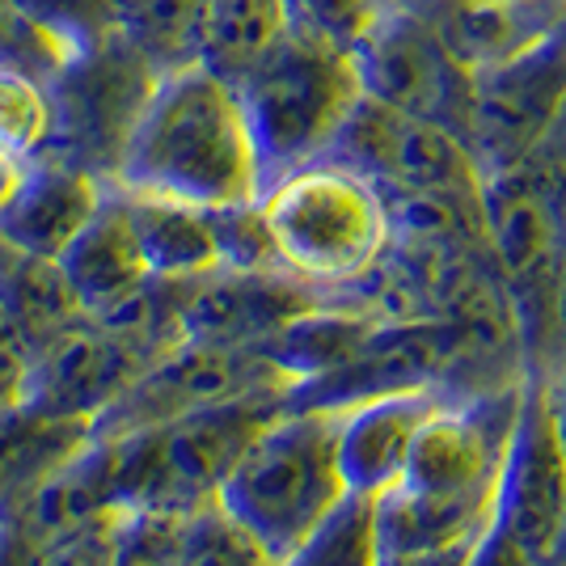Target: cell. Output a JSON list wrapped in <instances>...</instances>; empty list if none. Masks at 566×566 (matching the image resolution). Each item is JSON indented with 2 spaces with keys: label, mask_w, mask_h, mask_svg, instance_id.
Listing matches in <instances>:
<instances>
[{
  "label": "cell",
  "mask_w": 566,
  "mask_h": 566,
  "mask_svg": "<svg viewBox=\"0 0 566 566\" xmlns=\"http://www.w3.org/2000/svg\"><path fill=\"white\" fill-rule=\"evenodd\" d=\"M111 187L190 208L259 203V153L233 85L203 64L161 72L132 123Z\"/></svg>",
  "instance_id": "obj_1"
},
{
  "label": "cell",
  "mask_w": 566,
  "mask_h": 566,
  "mask_svg": "<svg viewBox=\"0 0 566 566\" xmlns=\"http://www.w3.org/2000/svg\"><path fill=\"white\" fill-rule=\"evenodd\" d=\"M520 389L473 406H436L427 415L398 486L377 495L380 554L444 549L478 542L495 520L503 449L516 423Z\"/></svg>",
  "instance_id": "obj_2"
},
{
  "label": "cell",
  "mask_w": 566,
  "mask_h": 566,
  "mask_svg": "<svg viewBox=\"0 0 566 566\" xmlns=\"http://www.w3.org/2000/svg\"><path fill=\"white\" fill-rule=\"evenodd\" d=\"M233 90L259 153L262 190L292 169L322 161L359 102L352 48L305 25H283L280 39L237 76Z\"/></svg>",
  "instance_id": "obj_3"
},
{
  "label": "cell",
  "mask_w": 566,
  "mask_h": 566,
  "mask_svg": "<svg viewBox=\"0 0 566 566\" xmlns=\"http://www.w3.org/2000/svg\"><path fill=\"white\" fill-rule=\"evenodd\" d=\"M338 410H287L241 449L216 503L283 563L347 495L338 470Z\"/></svg>",
  "instance_id": "obj_4"
},
{
  "label": "cell",
  "mask_w": 566,
  "mask_h": 566,
  "mask_svg": "<svg viewBox=\"0 0 566 566\" xmlns=\"http://www.w3.org/2000/svg\"><path fill=\"white\" fill-rule=\"evenodd\" d=\"M287 389H254L241 398L203 406L187 419L140 427L127 436H97L111 449V491L115 507H161L195 512L216 499L224 473L241 449L283 410Z\"/></svg>",
  "instance_id": "obj_5"
},
{
  "label": "cell",
  "mask_w": 566,
  "mask_h": 566,
  "mask_svg": "<svg viewBox=\"0 0 566 566\" xmlns=\"http://www.w3.org/2000/svg\"><path fill=\"white\" fill-rule=\"evenodd\" d=\"M259 208L283 271L326 296L368 275L389 245L380 190L331 161H313L271 182Z\"/></svg>",
  "instance_id": "obj_6"
},
{
  "label": "cell",
  "mask_w": 566,
  "mask_h": 566,
  "mask_svg": "<svg viewBox=\"0 0 566 566\" xmlns=\"http://www.w3.org/2000/svg\"><path fill=\"white\" fill-rule=\"evenodd\" d=\"M161 72L115 30H97L48 81L51 136L34 161H60L111 182L132 136V123Z\"/></svg>",
  "instance_id": "obj_7"
},
{
  "label": "cell",
  "mask_w": 566,
  "mask_h": 566,
  "mask_svg": "<svg viewBox=\"0 0 566 566\" xmlns=\"http://www.w3.org/2000/svg\"><path fill=\"white\" fill-rule=\"evenodd\" d=\"M482 233L499 280L524 308H554L566 271L563 178L549 153L533 148L524 161L482 178Z\"/></svg>",
  "instance_id": "obj_8"
},
{
  "label": "cell",
  "mask_w": 566,
  "mask_h": 566,
  "mask_svg": "<svg viewBox=\"0 0 566 566\" xmlns=\"http://www.w3.org/2000/svg\"><path fill=\"white\" fill-rule=\"evenodd\" d=\"M322 161L359 174L377 190H423V195H482V169L470 144L436 118L380 106L359 94Z\"/></svg>",
  "instance_id": "obj_9"
},
{
  "label": "cell",
  "mask_w": 566,
  "mask_h": 566,
  "mask_svg": "<svg viewBox=\"0 0 566 566\" xmlns=\"http://www.w3.org/2000/svg\"><path fill=\"white\" fill-rule=\"evenodd\" d=\"M359 94L406 115L436 118L465 140L470 72L457 69L436 30L401 0L377 4L352 39Z\"/></svg>",
  "instance_id": "obj_10"
},
{
  "label": "cell",
  "mask_w": 566,
  "mask_h": 566,
  "mask_svg": "<svg viewBox=\"0 0 566 566\" xmlns=\"http://www.w3.org/2000/svg\"><path fill=\"white\" fill-rule=\"evenodd\" d=\"M566 111V18L512 60L470 76L465 144L482 178L524 161Z\"/></svg>",
  "instance_id": "obj_11"
},
{
  "label": "cell",
  "mask_w": 566,
  "mask_h": 566,
  "mask_svg": "<svg viewBox=\"0 0 566 566\" xmlns=\"http://www.w3.org/2000/svg\"><path fill=\"white\" fill-rule=\"evenodd\" d=\"M495 524L537 566L566 545V440L554 406V385L528 380L520 389L516 423L503 449L495 486Z\"/></svg>",
  "instance_id": "obj_12"
},
{
  "label": "cell",
  "mask_w": 566,
  "mask_h": 566,
  "mask_svg": "<svg viewBox=\"0 0 566 566\" xmlns=\"http://www.w3.org/2000/svg\"><path fill=\"white\" fill-rule=\"evenodd\" d=\"M292 377L280 373L259 347H208V343H178L174 352L153 359L102 415L94 436H127L140 427H161L187 419L203 406L241 398L254 389H287Z\"/></svg>",
  "instance_id": "obj_13"
},
{
  "label": "cell",
  "mask_w": 566,
  "mask_h": 566,
  "mask_svg": "<svg viewBox=\"0 0 566 566\" xmlns=\"http://www.w3.org/2000/svg\"><path fill=\"white\" fill-rule=\"evenodd\" d=\"M461 347H470V334L449 317H415V322H385L368 334L352 359L322 377L292 380L283 406L287 410H355L364 401L394 398L431 389V380L444 373Z\"/></svg>",
  "instance_id": "obj_14"
},
{
  "label": "cell",
  "mask_w": 566,
  "mask_h": 566,
  "mask_svg": "<svg viewBox=\"0 0 566 566\" xmlns=\"http://www.w3.org/2000/svg\"><path fill=\"white\" fill-rule=\"evenodd\" d=\"M326 292L308 287L305 280L275 271H229L216 266L208 275L187 283L182 296V334L187 343L208 347H262L271 334H280L287 322L322 305Z\"/></svg>",
  "instance_id": "obj_15"
},
{
  "label": "cell",
  "mask_w": 566,
  "mask_h": 566,
  "mask_svg": "<svg viewBox=\"0 0 566 566\" xmlns=\"http://www.w3.org/2000/svg\"><path fill=\"white\" fill-rule=\"evenodd\" d=\"M140 373L144 364L136 359V352H127L118 338H111L81 313L76 322L34 347L25 401H34L39 410H51V415L94 423Z\"/></svg>",
  "instance_id": "obj_16"
},
{
  "label": "cell",
  "mask_w": 566,
  "mask_h": 566,
  "mask_svg": "<svg viewBox=\"0 0 566 566\" xmlns=\"http://www.w3.org/2000/svg\"><path fill=\"white\" fill-rule=\"evenodd\" d=\"M423 18L457 69H495L566 18V0H401Z\"/></svg>",
  "instance_id": "obj_17"
},
{
  "label": "cell",
  "mask_w": 566,
  "mask_h": 566,
  "mask_svg": "<svg viewBox=\"0 0 566 566\" xmlns=\"http://www.w3.org/2000/svg\"><path fill=\"white\" fill-rule=\"evenodd\" d=\"M106 187L111 182H102L97 174H85L76 166L30 161L22 187L0 208V237L30 250V254L60 259L72 245V237L97 216Z\"/></svg>",
  "instance_id": "obj_18"
},
{
  "label": "cell",
  "mask_w": 566,
  "mask_h": 566,
  "mask_svg": "<svg viewBox=\"0 0 566 566\" xmlns=\"http://www.w3.org/2000/svg\"><path fill=\"white\" fill-rule=\"evenodd\" d=\"M436 406L440 401L431 389H415V394H394V398H377L355 406V410H343L338 470H343L347 491L377 499L389 486H398L410 440Z\"/></svg>",
  "instance_id": "obj_19"
},
{
  "label": "cell",
  "mask_w": 566,
  "mask_h": 566,
  "mask_svg": "<svg viewBox=\"0 0 566 566\" xmlns=\"http://www.w3.org/2000/svg\"><path fill=\"white\" fill-rule=\"evenodd\" d=\"M60 266H64L85 317L123 301L127 292H136L148 280V266H144V254L115 187H106L97 216L72 237V245L60 254Z\"/></svg>",
  "instance_id": "obj_20"
},
{
  "label": "cell",
  "mask_w": 566,
  "mask_h": 566,
  "mask_svg": "<svg viewBox=\"0 0 566 566\" xmlns=\"http://www.w3.org/2000/svg\"><path fill=\"white\" fill-rule=\"evenodd\" d=\"M94 440V423L39 410L34 401L0 406V512L18 507L34 486L64 470Z\"/></svg>",
  "instance_id": "obj_21"
},
{
  "label": "cell",
  "mask_w": 566,
  "mask_h": 566,
  "mask_svg": "<svg viewBox=\"0 0 566 566\" xmlns=\"http://www.w3.org/2000/svg\"><path fill=\"white\" fill-rule=\"evenodd\" d=\"M118 199H123V212L136 233L148 275L199 280L220 266L208 208H190V203L157 199V195H127V190H118Z\"/></svg>",
  "instance_id": "obj_22"
},
{
  "label": "cell",
  "mask_w": 566,
  "mask_h": 566,
  "mask_svg": "<svg viewBox=\"0 0 566 566\" xmlns=\"http://www.w3.org/2000/svg\"><path fill=\"white\" fill-rule=\"evenodd\" d=\"M0 308L30 347H39L43 338L81 317L76 292L60 259L30 254L4 237H0Z\"/></svg>",
  "instance_id": "obj_23"
},
{
  "label": "cell",
  "mask_w": 566,
  "mask_h": 566,
  "mask_svg": "<svg viewBox=\"0 0 566 566\" xmlns=\"http://www.w3.org/2000/svg\"><path fill=\"white\" fill-rule=\"evenodd\" d=\"M106 25L157 72L199 64L203 0H106Z\"/></svg>",
  "instance_id": "obj_24"
},
{
  "label": "cell",
  "mask_w": 566,
  "mask_h": 566,
  "mask_svg": "<svg viewBox=\"0 0 566 566\" xmlns=\"http://www.w3.org/2000/svg\"><path fill=\"white\" fill-rule=\"evenodd\" d=\"M287 25L283 0H203L199 64L233 85Z\"/></svg>",
  "instance_id": "obj_25"
},
{
  "label": "cell",
  "mask_w": 566,
  "mask_h": 566,
  "mask_svg": "<svg viewBox=\"0 0 566 566\" xmlns=\"http://www.w3.org/2000/svg\"><path fill=\"white\" fill-rule=\"evenodd\" d=\"M90 34H76L69 25L34 13L22 0H0V69L25 72L48 85L69 60L85 48Z\"/></svg>",
  "instance_id": "obj_26"
},
{
  "label": "cell",
  "mask_w": 566,
  "mask_h": 566,
  "mask_svg": "<svg viewBox=\"0 0 566 566\" xmlns=\"http://www.w3.org/2000/svg\"><path fill=\"white\" fill-rule=\"evenodd\" d=\"M280 566H380L377 499L347 491Z\"/></svg>",
  "instance_id": "obj_27"
},
{
  "label": "cell",
  "mask_w": 566,
  "mask_h": 566,
  "mask_svg": "<svg viewBox=\"0 0 566 566\" xmlns=\"http://www.w3.org/2000/svg\"><path fill=\"white\" fill-rule=\"evenodd\" d=\"M182 566H280L216 499L187 516Z\"/></svg>",
  "instance_id": "obj_28"
},
{
  "label": "cell",
  "mask_w": 566,
  "mask_h": 566,
  "mask_svg": "<svg viewBox=\"0 0 566 566\" xmlns=\"http://www.w3.org/2000/svg\"><path fill=\"white\" fill-rule=\"evenodd\" d=\"M51 136V97L48 85L25 72L0 69V144L34 161Z\"/></svg>",
  "instance_id": "obj_29"
},
{
  "label": "cell",
  "mask_w": 566,
  "mask_h": 566,
  "mask_svg": "<svg viewBox=\"0 0 566 566\" xmlns=\"http://www.w3.org/2000/svg\"><path fill=\"white\" fill-rule=\"evenodd\" d=\"M190 512L132 507L118 520L115 566H182Z\"/></svg>",
  "instance_id": "obj_30"
},
{
  "label": "cell",
  "mask_w": 566,
  "mask_h": 566,
  "mask_svg": "<svg viewBox=\"0 0 566 566\" xmlns=\"http://www.w3.org/2000/svg\"><path fill=\"white\" fill-rule=\"evenodd\" d=\"M208 220H212L220 266H229V271H275L280 266L259 203L208 208Z\"/></svg>",
  "instance_id": "obj_31"
},
{
  "label": "cell",
  "mask_w": 566,
  "mask_h": 566,
  "mask_svg": "<svg viewBox=\"0 0 566 566\" xmlns=\"http://www.w3.org/2000/svg\"><path fill=\"white\" fill-rule=\"evenodd\" d=\"M118 520L123 507L97 512V516L81 520L76 528L60 533L48 545L39 566H115V545H118Z\"/></svg>",
  "instance_id": "obj_32"
},
{
  "label": "cell",
  "mask_w": 566,
  "mask_h": 566,
  "mask_svg": "<svg viewBox=\"0 0 566 566\" xmlns=\"http://www.w3.org/2000/svg\"><path fill=\"white\" fill-rule=\"evenodd\" d=\"M283 13H287V25H305L352 48L359 25L373 13V0H283Z\"/></svg>",
  "instance_id": "obj_33"
},
{
  "label": "cell",
  "mask_w": 566,
  "mask_h": 566,
  "mask_svg": "<svg viewBox=\"0 0 566 566\" xmlns=\"http://www.w3.org/2000/svg\"><path fill=\"white\" fill-rule=\"evenodd\" d=\"M48 545L34 528H25L18 516L0 512V566H39Z\"/></svg>",
  "instance_id": "obj_34"
},
{
  "label": "cell",
  "mask_w": 566,
  "mask_h": 566,
  "mask_svg": "<svg viewBox=\"0 0 566 566\" xmlns=\"http://www.w3.org/2000/svg\"><path fill=\"white\" fill-rule=\"evenodd\" d=\"M470 566H537V563H533L512 537H503L495 524H491V528L482 533V542L473 545Z\"/></svg>",
  "instance_id": "obj_35"
},
{
  "label": "cell",
  "mask_w": 566,
  "mask_h": 566,
  "mask_svg": "<svg viewBox=\"0 0 566 566\" xmlns=\"http://www.w3.org/2000/svg\"><path fill=\"white\" fill-rule=\"evenodd\" d=\"M478 542L444 545V549H410V554H380V566H470V554Z\"/></svg>",
  "instance_id": "obj_36"
},
{
  "label": "cell",
  "mask_w": 566,
  "mask_h": 566,
  "mask_svg": "<svg viewBox=\"0 0 566 566\" xmlns=\"http://www.w3.org/2000/svg\"><path fill=\"white\" fill-rule=\"evenodd\" d=\"M25 166H30V161H22L18 153H9V148L0 144V208L9 203V195H13V190L22 187Z\"/></svg>",
  "instance_id": "obj_37"
},
{
  "label": "cell",
  "mask_w": 566,
  "mask_h": 566,
  "mask_svg": "<svg viewBox=\"0 0 566 566\" xmlns=\"http://www.w3.org/2000/svg\"><path fill=\"white\" fill-rule=\"evenodd\" d=\"M558 308H563V322H566V275H563V292H558ZM554 406H558V423H563V440H566V373L554 385Z\"/></svg>",
  "instance_id": "obj_38"
},
{
  "label": "cell",
  "mask_w": 566,
  "mask_h": 566,
  "mask_svg": "<svg viewBox=\"0 0 566 566\" xmlns=\"http://www.w3.org/2000/svg\"><path fill=\"white\" fill-rule=\"evenodd\" d=\"M377 4H389V0H373V9H377Z\"/></svg>",
  "instance_id": "obj_39"
}]
</instances>
